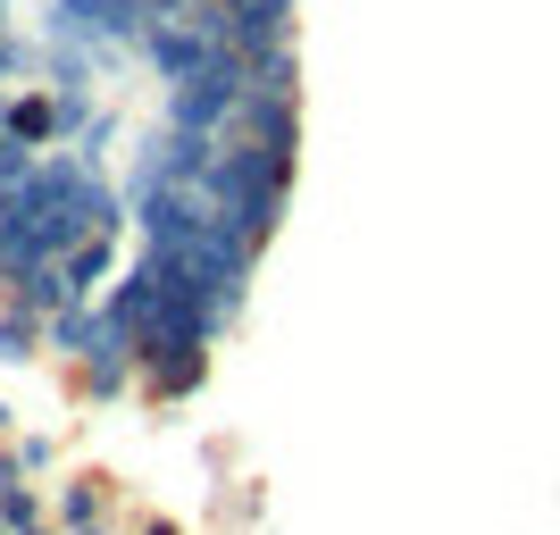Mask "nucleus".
<instances>
[]
</instances>
